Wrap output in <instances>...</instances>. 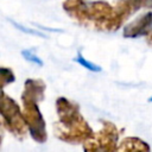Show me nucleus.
Wrapping results in <instances>:
<instances>
[{
    "label": "nucleus",
    "mask_w": 152,
    "mask_h": 152,
    "mask_svg": "<svg viewBox=\"0 0 152 152\" xmlns=\"http://www.w3.org/2000/svg\"><path fill=\"white\" fill-rule=\"evenodd\" d=\"M10 23H12V25H13L14 27H17L18 30H20L21 32H24V33H26V34H32V36H36V37L46 38V34H44L43 32H39V31H37V30H33V28L25 27V26H23V25L18 24V23H15V21H14V20H12V19H10Z\"/></svg>",
    "instance_id": "12"
},
{
    "label": "nucleus",
    "mask_w": 152,
    "mask_h": 152,
    "mask_svg": "<svg viewBox=\"0 0 152 152\" xmlns=\"http://www.w3.org/2000/svg\"><path fill=\"white\" fill-rule=\"evenodd\" d=\"M74 61H75L76 63H78L80 65H82L83 68H86L87 70H89V71H93V72H100V71H102V68H101L100 65H97V64H95V63H93V62L86 59V58L82 56L81 52L77 53V56L74 58Z\"/></svg>",
    "instance_id": "8"
},
{
    "label": "nucleus",
    "mask_w": 152,
    "mask_h": 152,
    "mask_svg": "<svg viewBox=\"0 0 152 152\" xmlns=\"http://www.w3.org/2000/svg\"><path fill=\"white\" fill-rule=\"evenodd\" d=\"M145 39H146V43H147L150 46H152V32H151L148 36H146Z\"/></svg>",
    "instance_id": "13"
},
{
    "label": "nucleus",
    "mask_w": 152,
    "mask_h": 152,
    "mask_svg": "<svg viewBox=\"0 0 152 152\" xmlns=\"http://www.w3.org/2000/svg\"><path fill=\"white\" fill-rule=\"evenodd\" d=\"M46 84L39 78H27L21 93L23 115L28 127L30 137L38 144L48 140L45 120L39 109V102L45 97Z\"/></svg>",
    "instance_id": "3"
},
{
    "label": "nucleus",
    "mask_w": 152,
    "mask_h": 152,
    "mask_svg": "<svg viewBox=\"0 0 152 152\" xmlns=\"http://www.w3.org/2000/svg\"><path fill=\"white\" fill-rule=\"evenodd\" d=\"M0 81H1V89L2 90L6 87V84L13 83L15 81V76H14L11 68H6V66L0 68Z\"/></svg>",
    "instance_id": "9"
},
{
    "label": "nucleus",
    "mask_w": 152,
    "mask_h": 152,
    "mask_svg": "<svg viewBox=\"0 0 152 152\" xmlns=\"http://www.w3.org/2000/svg\"><path fill=\"white\" fill-rule=\"evenodd\" d=\"M21 56H23V58H24L25 61H27V62H31V63L37 64V65H39V66H43V65H44L42 58H39V57H38L33 51H31V50H27V49L21 50Z\"/></svg>",
    "instance_id": "11"
},
{
    "label": "nucleus",
    "mask_w": 152,
    "mask_h": 152,
    "mask_svg": "<svg viewBox=\"0 0 152 152\" xmlns=\"http://www.w3.org/2000/svg\"><path fill=\"white\" fill-rule=\"evenodd\" d=\"M1 125L15 138L23 140L28 133V127L23 115V109L19 104L1 90Z\"/></svg>",
    "instance_id": "4"
},
{
    "label": "nucleus",
    "mask_w": 152,
    "mask_h": 152,
    "mask_svg": "<svg viewBox=\"0 0 152 152\" xmlns=\"http://www.w3.org/2000/svg\"><path fill=\"white\" fill-rule=\"evenodd\" d=\"M152 32V11L137 17L133 21L124 26L122 36L125 38H139L146 37Z\"/></svg>",
    "instance_id": "6"
},
{
    "label": "nucleus",
    "mask_w": 152,
    "mask_h": 152,
    "mask_svg": "<svg viewBox=\"0 0 152 152\" xmlns=\"http://www.w3.org/2000/svg\"><path fill=\"white\" fill-rule=\"evenodd\" d=\"M102 127L91 138L83 142V152H116L119 142V129L109 120H100Z\"/></svg>",
    "instance_id": "5"
},
{
    "label": "nucleus",
    "mask_w": 152,
    "mask_h": 152,
    "mask_svg": "<svg viewBox=\"0 0 152 152\" xmlns=\"http://www.w3.org/2000/svg\"><path fill=\"white\" fill-rule=\"evenodd\" d=\"M148 101H150V102H152V96H151V97L148 99Z\"/></svg>",
    "instance_id": "14"
},
{
    "label": "nucleus",
    "mask_w": 152,
    "mask_h": 152,
    "mask_svg": "<svg viewBox=\"0 0 152 152\" xmlns=\"http://www.w3.org/2000/svg\"><path fill=\"white\" fill-rule=\"evenodd\" d=\"M133 13L141 8H152V0H126Z\"/></svg>",
    "instance_id": "10"
},
{
    "label": "nucleus",
    "mask_w": 152,
    "mask_h": 152,
    "mask_svg": "<svg viewBox=\"0 0 152 152\" xmlns=\"http://www.w3.org/2000/svg\"><path fill=\"white\" fill-rule=\"evenodd\" d=\"M63 10L80 25L91 26L102 32L118 31L133 14L126 0H118L115 5L103 0H64Z\"/></svg>",
    "instance_id": "1"
},
{
    "label": "nucleus",
    "mask_w": 152,
    "mask_h": 152,
    "mask_svg": "<svg viewBox=\"0 0 152 152\" xmlns=\"http://www.w3.org/2000/svg\"><path fill=\"white\" fill-rule=\"evenodd\" d=\"M116 152H151V147L139 137H126L120 141Z\"/></svg>",
    "instance_id": "7"
},
{
    "label": "nucleus",
    "mask_w": 152,
    "mask_h": 152,
    "mask_svg": "<svg viewBox=\"0 0 152 152\" xmlns=\"http://www.w3.org/2000/svg\"><path fill=\"white\" fill-rule=\"evenodd\" d=\"M56 113L58 120L53 125V133L59 140L72 145H83L95 133L81 114L80 106L76 102L64 96L58 97L56 100Z\"/></svg>",
    "instance_id": "2"
}]
</instances>
